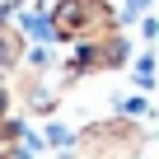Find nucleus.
<instances>
[{
	"mask_svg": "<svg viewBox=\"0 0 159 159\" xmlns=\"http://www.w3.org/2000/svg\"><path fill=\"white\" fill-rule=\"evenodd\" d=\"M145 112H150V103H145V98H140V94H136V98H126V103H122V117H145Z\"/></svg>",
	"mask_w": 159,
	"mask_h": 159,
	"instance_id": "nucleus-2",
	"label": "nucleus"
},
{
	"mask_svg": "<svg viewBox=\"0 0 159 159\" xmlns=\"http://www.w3.org/2000/svg\"><path fill=\"white\" fill-rule=\"evenodd\" d=\"M136 84H140V89H150V84H154V61H150V56H140V61H136Z\"/></svg>",
	"mask_w": 159,
	"mask_h": 159,
	"instance_id": "nucleus-1",
	"label": "nucleus"
}]
</instances>
